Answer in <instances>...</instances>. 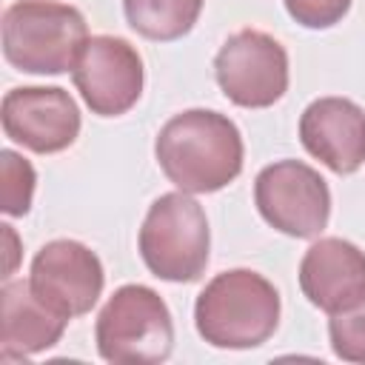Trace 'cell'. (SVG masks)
<instances>
[{
  "label": "cell",
  "instance_id": "8992f818",
  "mask_svg": "<svg viewBox=\"0 0 365 365\" xmlns=\"http://www.w3.org/2000/svg\"><path fill=\"white\" fill-rule=\"evenodd\" d=\"M254 202L271 228L297 240L317 237L331 214L328 182L299 160L265 165L254 180Z\"/></svg>",
  "mask_w": 365,
  "mask_h": 365
},
{
  "label": "cell",
  "instance_id": "9c48e42d",
  "mask_svg": "<svg viewBox=\"0 0 365 365\" xmlns=\"http://www.w3.org/2000/svg\"><path fill=\"white\" fill-rule=\"evenodd\" d=\"M103 265L77 240H51L31 259V291L60 317H83L103 294Z\"/></svg>",
  "mask_w": 365,
  "mask_h": 365
},
{
  "label": "cell",
  "instance_id": "5bb4252c",
  "mask_svg": "<svg viewBox=\"0 0 365 365\" xmlns=\"http://www.w3.org/2000/svg\"><path fill=\"white\" fill-rule=\"evenodd\" d=\"M205 0H123L128 26L148 40H180L188 34Z\"/></svg>",
  "mask_w": 365,
  "mask_h": 365
},
{
  "label": "cell",
  "instance_id": "5b68a950",
  "mask_svg": "<svg viewBox=\"0 0 365 365\" xmlns=\"http://www.w3.org/2000/svg\"><path fill=\"white\" fill-rule=\"evenodd\" d=\"M208 220L194 197L171 191L151 202L140 228V257L154 277L194 282L208 265Z\"/></svg>",
  "mask_w": 365,
  "mask_h": 365
},
{
  "label": "cell",
  "instance_id": "6da1fadb",
  "mask_svg": "<svg viewBox=\"0 0 365 365\" xmlns=\"http://www.w3.org/2000/svg\"><path fill=\"white\" fill-rule=\"evenodd\" d=\"M154 154L163 174L185 194L220 191L242 171L240 128L208 108L174 114L160 128Z\"/></svg>",
  "mask_w": 365,
  "mask_h": 365
},
{
  "label": "cell",
  "instance_id": "9a60e30c",
  "mask_svg": "<svg viewBox=\"0 0 365 365\" xmlns=\"http://www.w3.org/2000/svg\"><path fill=\"white\" fill-rule=\"evenodd\" d=\"M0 171H3V211L9 217H23L31 208L34 194V168L14 151H0Z\"/></svg>",
  "mask_w": 365,
  "mask_h": 365
},
{
  "label": "cell",
  "instance_id": "52a82bcc",
  "mask_svg": "<svg viewBox=\"0 0 365 365\" xmlns=\"http://www.w3.org/2000/svg\"><path fill=\"white\" fill-rule=\"evenodd\" d=\"M214 74L234 106L268 108L288 88V54L271 34L242 29L220 46Z\"/></svg>",
  "mask_w": 365,
  "mask_h": 365
},
{
  "label": "cell",
  "instance_id": "4fadbf2b",
  "mask_svg": "<svg viewBox=\"0 0 365 365\" xmlns=\"http://www.w3.org/2000/svg\"><path fill=\"white\" fill-rule=\"evenodd\" d=\"M0 311L3 359H23L51 348L68 325V319L51 311L23 279H11L0 288Z\"/></svg>",
  "mask_w": 365,
  "mask_h": 365
},
{
  "label": "cell",
  "instance_id": "8fae6325",
  "mask_svg": "<svg viewBox=\"0 0 365 365\" xmlns=\"http://www.w3.org/2000/svg\"><path fill=\"white\" fill-rule=\"evenodd\" d=\"M299 288L328 317L354 308L365 297V254L342 237L317 240L299 262Z\"/></svg>",
  "mask_w": 365,
  "mask_h": 365
},
{
  "label": "cell",
  "instance_id": "2e32d148",
  "mask_svg": "<svg viewBox=\"0 0 365 365\" xmlns=\"http://www.w3.org/2000/svg\"><path fill=\"white\" fill-rule=\"evenodd\" d=\"M328 336H331V348L339 359L365 365V297L354 308L331 314Z\"/></svg>",
  "mask_w": 365,
  "mask_h": 365
},
{
  "label": "cell",
  "instance_id": "30bf717a",
  "mask_svg": "<svg viewBox=\"0 0 365 365\" xmlns=\"http://www.w3.org/2000/svg\"><path fill=\"white\" fill-rule=\"evenodd\" d=\"M0 120L6 137L34 154L63 151L80 134L77 103L57 86L11 88L3 97Z\"/></svg>",
  "mask_w": 365,
  "mask_h": 365
},
{
  "label": "cell",
  "instance_id": "e0dca14e",
  "mask_svg": "<svg viewBox=\"0 0 365 365\" xmlns=\"http://www.w3.org/2000/svg\"><path fill=\"white\" fill-rule=\"evenodd\" d=\"M285 9L305 29H331L348 14L351 0H285Z\"/></svg>",
  "mask_w": 365,
  "mask_h": 365
},
{
  "label": "cell",
  "instance_id": "277c9868",
  "mask_svg": "<svg viewBox=\"0 0 365 365\" xmlns=\"http://www.w3.org/2000/svg\"><path fill=\"white\" fill-rule=\"evenodd\" d=\"M94 339L100 356L111 365L165 362L174 345L168 305L145 285H123L103 305Z\"/></svg>",
  "mask_w": 365,
  "mask_h": 365
},
{
  "label": "cell",
  "instance_id": "7c38bea8",
  "mask_svg": "<svg viewBox=\"0 0 365 365\" xmlns=\"http://www.w3.org/2000/svg\"><path fill=\"white\" fill-rule=\"evenodd\" d=\"M299 140L331 171L354 174L365 163V111L345 97H319L299 117Z\"/></svg>",
  "mask_w": 365,
  "mask_h": 365
},
{
  "label": "cell",
  "instance_id": "ba28073f",
  "mask_svg": "<svg viewBox=\"0 0 365 365\" xmlns=\"http://www.w3.org/2000/svg\"><path fill=\"white\" fill-rule=\"evenodd\" d=\"M71 77L86 106L100 117L125 114L143 94V60L137 48L111 34L86 40L71 66Z\"/></svg>",
  "mask_w": 365,
  "mask_h": 365
},
{
  "label": "cell",
  "instance_id": "3957f363",
  "mask_svg": "<svg viewBox=\"0 0 365 365\" xmlns=\"http://www.w3.org/2000/svg\"><path fill=\"white\" fill-rule=\"evenodd\" d=\"M88 40L83 14L51 0H20L3 11V54L29 74H63Z\"/></svg>",
  "mask_w": 365,
  "mask_h": 365
},
{
  "label": "cell",
  "instance_id": "7a4b0ae2",
  "mask_svg": "<svg viewBox=\"0 0 365 365\" xmlns=\"http://www.w3.org/2000/svg\"><path fill=\"white\" fill-rule=\"evenodd\" d=\"M194 322L214 348H257L277 331L279 294L257 271H222L200 291Z\"/></svg>",
  "mask_w": 365,
  "mask_h": 365
}]
</instances>
